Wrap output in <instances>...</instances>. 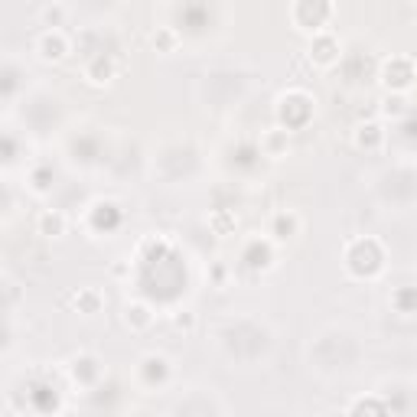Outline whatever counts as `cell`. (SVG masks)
Masks as SVG:
<instances>
[{
  "mask_svg": "<svg viewBox=\"0 0 417 417\" xmlns=\"http://www.w3.org/2000/svg\"><path fill=\"white\" fill-rule=\"evenodd\" d=\"M40 52H43V59H62L66 56V40H62V33L56 30V33H43V40H40Z\"/></svg>",
  "mask_w": 417,
  "mask_h": 417,
  "instance_id": "1",
  "label": "cell"
}]
</instances>
